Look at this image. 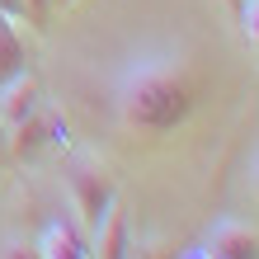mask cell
I'll return each mask as SVG.
<instances>
[{"mask_svg":"<svg viewBox=\"0 0 259 259\" xmlns=\"http://www.w3.org/2000/svg\"><path fill=\"white\" fill-rule=\"evenodd\" d=\"M132 259H170V254H165V250H142V254H137L132 250Z\"/></svg>","mask_w":259,"mask_h":259,"instance_id":"cell-13","label":"cell"},{"mask_svg":"<svg viewBox=\"0 0 259 259\" xmlns=\"http://www.w3.org/2000/svg\"><path fill=\"white\" fill-rule=\"evenodd\" d=\"M38 109H42V85H38L33 71H19L0 85V118H5V127L28 118V113H38Z\"/></svg>","mask_w":259,"mask_h":259,"instance_id":"cell-4","label":"cell"},{"mask_svg":"<svg viewBox=\"0 0 259 259\" xmlns=\"http://www.w3.org/2000/svg\"><path fill=\"white\" fill-rule=\"evenodd\" d=\"M24 62H28V57H24V38H19V28H14L5 14H0V85H5L10 75L28 71Z\"/></svg>","mask_w":259,"mask_h":259,"instance_id":"cell-8","label":"cell"},{"mask_svg":"<svg viewBox=\"0 0 259 259\" xmlns=\"http://www.w3.org/2000/svg\"><path fill=\"white\" fill-rule=\"evenodd\" d=\"M0 259H42V250L24 236H5L0 240Z\"/></svg>","mask_w":259,"mask_h":259,"instance_id":"cell-9","label":"cell"},{"mask_svg":"<svg viewBox=\"0 0 259 259\" xmlns=\"http://www.w3.org/2000/svg\"><path fill=\"white\" fill-rule=\"evenodd\" d=\"M5 137H10V127H5V118H0V156H5Z\"/></svg>","mask_w":259,"mask_h":259,"instance_id":"cell-15","label":"cell"},{"mask_svg":"<svg viewBox=\"0 0 259 259\" xmlns=\"http://www.w3.org/2000/svg\"><path fill=\"white\" fill-rule=\"evenodd\" d=\"M193 71L175 52H137L113 80V118L142 137L175 132L193 113Z\"/></svg>","mask_w":259,"mask_h":259,"instance_id":"cell-1","label":"cell"},{"mask_svg":"<svg viewBox=\"0 0 259 259\" xmlns=\"http://www.w3.org/2000/svg\"><path fill=\"white\" fill-rule=\"evenodd\" d=\"M250 184H254V198H259V156H254V170H250Z\"/></svg>","mask_w":259,"mask_h":259,"instance_id":"cell-14","label":"cell"},{"mask_svg":"<svg viewBox=\"0 0 259 259\" xmlns=\"http://www.w3.org/2000/svg\"><path fill=\"white\" fill-rule=\"evenodd\" d=\"M66 5H75V0H52V10H66Z\"/></svg>","mask_w":259,"mask_h":259,"instance_id":"cell-16","label":"cell"},{"mask_svg":"<svg viewBox=\"0 0 259 259\" xmlns=\"http://www.w3.org/2000/svg\"><path fill=\"white\" fill-rule=\"evenodd\" d=\"M24 10H28V24L42 28V19H48V10H52V0H24Z\"/></svg>","mask_w":259,"mask_h":259,"instance_id":"cell-11","label":"cell"},{"mask_svg":"<svg viewBox=\"0 0 259 259\" xmlns=\"http://www.w3.org/2000/svg\"><path fill=\"white\" fill-rule=\"evenodd\" d=\"M52 142H48V113H28V118H19V123H10V137H5V151L14 160H24V165H33L42 151H48Z\"/></svg>","mask_w":259,"mask_h":259,"instance_id":"cell-6","label":"cell"},{"mask_svg":"<svg viewBox=\"0 0 259 259\" xmlns=\"http://www.w3.org/2000/svg\"><path fill=\"white\" fill-rule=\"evenodd\" d=\"M66 189H71L75 222H80V231H85V240H90V236H95V226L104 222V212L118 203L113 170H109L99 156H90V151H75V156L66 160Z\"/></svg>","mask_w":259,"mask_h":259,"instance_id":"cell-2","label":"cell"},{"mask_svg":"<svg viewBox=\"0 0 259 259\" xmlns=\"http://www.w3.org/2000/svg\"><path fill=\"white\" fill-rule=\"evenodd\" d=\"M245 33H250V42H259V0L245 5Z\"/></svg>","mask_w":259,"mask_h":259,"instance_id":"cell-12","label":"cell"},{"mask_svg":"<svg viewBox=\"0 0 259 259\" xmlns=\"http://www.w3.org/2000/svg\"><path fill=\"white\" fill-rule=\"evenodd\" d=\"M90 259H132V222H127V207L113 203L104 212V222L95 226L90 236Z\"/></svg>","mask_w":259,"mask_h":259,"instance_id":"cell-3","label":"cell"},{"mask_svg":"<svg viewBox=\"0 0 259 259\" xmlns=\"http://www.w3.org/2000/svg\"><path fill=\"white\" fill-rule=\"evenodd\" d=\"M38 250H42V259H90V240H80L71 226H48Z\"/></svg>","mask_w":259,"mask_h":259,"instance_id":"cell-7","label":"cell"},{"mask_svg":"<svg viewBox=\"0 0 259 259\" xmlns=\"http://www.w3.org/2000/svg\"><path fill=\"white\" fill-rule=\"evenodd\" d=\"M203 254L207 259H259V236L245 222H217Z\"/></svg>","mask_w":259,"mask_h":259,"instance_id":"cell-5","label":"cell"},{"mask_svg":"<svg viewBox=\"0 0 259 259\" xmlns=\"http://www.w3.org/2000/svg\"><path fill=\"white\" fill-rule=\"evenodd\" d=\"M0 14H5L10 24H28V10H24V0H0Z\"/></svg>","mask_w":259,"mask_h":259,"instance_id":"cell-10","label":"cell"}]
</instances>
